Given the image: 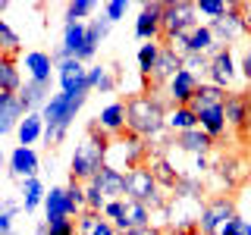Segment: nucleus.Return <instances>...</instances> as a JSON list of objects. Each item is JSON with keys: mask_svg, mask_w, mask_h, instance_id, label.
I'll list each match as a JSON object with an SVG mask.
<instances>
[{"mask_svg": "<svg viewBox=\"0 0 251 235\" xmlns=\"http://www.w3.org/2000/svg\"><path fill=\"white\" fill-rule=\"evenodd\" d=\"M44 223H50V219H78V213L73 207H69V201H66V188H50V191L44 194Z\"/></svg>", "mask_w": 251, "mask_h": 235, "instance_id": "20", "label": "nucleus"}, {"mask_svg": "<svg viewBox=\"0 0 251 235\" xmlns=\"http://www.w3.org/2000/svg\"><path fill=\"white\" fill-rule=\"evenodd\" d=\"M195 6H198V13H201V16H207L210 22L220 19V16L229 10V3H223V0H201V3H195Z\"/></svg>", "mask_w": 251, "mask_h": 235, "instance_id": "39", "label": "nucleus"}, {"mask_svg": "<svg viewBox=\"0 0 251 235\" xmlns=\"http://www.w3.org/2000/svg\"><path fill=\"white\" fill-rule=\"evenodd\" d=\"M88 88L91 91H100V94H110L116 88V78H113V69H107V66H91L88 69Z\"/></svg>", "mask_w": 251, "mask_h": 235, "instance_id": "32", "label": "nucleus"}, {"mask_svg": "<svg viewBox=\"0 0 251 235\" xmlns=\"http://www.w3.org/2000/svg\"><path fill=\"white\" fill-rule=\"evenodd\" d=\"M157 57H160V41H148V44L138 47L135 60H138V72H141V78H145V82H148V78H151V72H154Z\"/></svg>", "mask_w": 251, "mask_h": 235, "instance_id": "31", "label": "nucleus"}, {"mask_svg": "<svg viewBox=\"0 0 251 235\" xmlns=\"http://www.w3.org/2000/svg\"><path fill=\"white\" fill-rule=\"evenodd\" d=\"M107 198L100 194V188L94 182H85V210H104Z\"/></svg>", "mask_w": 251, "mask_h": 235, "instance_id": "40", "label": "nucleus"}, {"mask_svg": "<svg viewBox=\"0 0 251 235\" xmlns=\"http://www.w3.org/2000/svg\"><path fill=\"white\" fill-rule=\"evenodd\" d=\"M107 151H110V135L98 122H91L88 135L82 138V144L75 147L73 160H69V179H73V182H82V185L91 182V179L107 166Z\"/></svg>", "mask_w": 251, "mask_h": 235, "instance_id": "2", "label": "nucleus"}, {"mask_svg": "<svg viewBox=\"0 0 251 235\" xmlns=\"http://www.w3.org/2000/svg\"><path fill=\"white\" fill-rule=\"evenodd\" d=\"M223 113H226V125H245L251 119V97L242 91H226Z\"/></svg>", "mask_w": 251, "mask_h": 235, "instance_id": "17", "label": "nucleus"}, {"mask_svg": "<svg viewBox=\"0 0 251 235\" xmlns=\"http://www.w3.org/2000/svg\"><path fill=\"white\" fill-rule=\"evenodd\" d=\"M85 100H88V91L85 94H63L60 91V94H53V97L44 104L41 116H44V141H47V147L60 144V141L66 138L69 125H73L75 113L85 107Z\"/></svg>", "mask_w": 251, "mask_h": 235, "instance_id": "3", "label": "nucleus"}, {"mask_svg": "<svg viewBox=\"0 0 251 235\" xmlns=\"http://www.w3.org/2000/svg\"><path fill=\"white\" fill-rule=\"evenodd\" d=\"M163 31V3H145L135 19V38L138 41H160Z\"/></svg>", "mask_w": 251, "mask_h": 235, "instance_id": "10", "label": "nucleus"}, {"mask_svg": "<svg viewBox=\"0 0 251 235\" xmlns=\"http://www.w3.org/2000/svg\"><path fill=\"white\" fill-rule=\"evenodd\" d=\"M44 185H41V179H25L22 182V210L25 213H35L38 207L44 204Z\"/></svg>", "mask_w": 251, "mask_h": 235, "instance_id": "30", "label": "nucleus"}, {"mask_svg": "<svg viewBox=\"0 0 251 235\" xmlns=\"http://www.w3.org/2000/svg\"><path fill=\"white\" fill-rule=\"evenodd\" d=\"M25 69H28L31 82H50L57 63H53V57H50V53H44V50H28L25 53Z\"/></svg>", "mask_w": 251, "mask_h": 235, "instance_id": "22", "label": "nucleus"}, {"mask_svg": "<svg viewBox=\"0 0 251 235\" xmlns=\"http://www.w3.org/2000/svg\"><path fill=\"white\" fill-rule=\"evenodd\" d=\"M66 201H69V207H73L75 213H82V210H85V185L69 179V185H66Z\"/></svg>", "mask_w": 251, "mask_h": 235, "instance_id": "38", "label": "nucleus"}, {"mask_svg": "<svg viewBox=\"0 0 251 235\" xmlns=\"http://www.w3.org/2000/svg\"><path fill=\"white\" fill-rule=\"evenodd\" d=\"M53 94H50V82H28L22 85V91H19V100H22V107H25V113H35L38 107L44 110V104L50 100Z\"/></svg>", "mask_w": 251, "mask_h": 235, "instance_id": "21", "label": "nucleus"}, {"mask_svg": "<svg viewBox=\"0 0 251 235\" xmlns=\"http://www.w3.org/2000/svg\"><path fill=\"white\" fill-rule=\"evenodd\" d=\"M35 235H50V229H47V223H41V226H38V229H35Z\"/></svg>", "mask_w": 251, "mask_h": 235, "instance_id": "49", "label": "nucleus"}, {"mask_svg": "<svg viewBox=\"0 0 251 235\" xmlns=\"http://www.w3.org/2000/svg\"><path fill=\"white\" fill-rule=\"evenodd\" d=\"M94 122H98L110 138L123 135V132H126V104H123V100H113V104H107V107L98 113V119H94Z\"/></svg>", "mask_w": 251, "mask_h": 235, "instance_id": "19", "label": "nucleus"}, {"mask_svg": "<svg viewBox=\"0 0 251 235\" xmlns=\"http://www.w3.org/2000/svg\"><path fill=\"white\" fill-rule=\"evenodd\" d=\"M91 182L100 188V194H104L107 201H126V198H129V172L104 166L98 176L91 179Z\"/></svg>", "mask_w": 251, "mask_h": 235, "instance_id": "11", "label": "nucleus"}, {"mask_svg": "<svg viewBox=\"0 0 251 235\" xmlns=\"http://www.w3.org/2000/svg\"><path fill=\"white\" fill-rule=\"evenodd\" d=\"M198 22V6L192 0H176V3H163V31H160V41L170 44L173 38L188 35Z\"/></svg>", "mask_w": 251, "mask_h": 235, "instance_id": "5", "label": "nucleus"}, {"mask_svg": "<svg viewBox=\"0 0 251 235\" xmlns=\"http://www.w3.org/2000/svg\"><path fill=\"white\" fill-rule=\"evenodd\" d=\"M98 10V3L94 0H73V3L66 6V25H73V22H82L85 16H91Z\"/></svg>", "mask_w": 251, "mask_h": 235, "instance_id": "36", "label": "nucleus"}, {"mask_svg": "<svg viewBox=\"0 0 251 235\" xmlns=\"http://www.w3.org/2000/svg\"><path fill=\"white\" fill-rule=\"evenodd\" d=\"M235 57H232V47H220V50L210 57V85H217V88L226 91V85L235 78Z\"/></svg>", "mask_w": 251, "mask_h": 235, "instance_id": "13", "label": "nucleus"}, {"mask_svg": "<svg viewBox=\"0 0 251 235\" xmlns=\"http://www.w3.org/2000/svg\"><path fill=\"white\" fill-rule=\"evenodd\" d=\"M129 201H141L145 207H151V213L154 210H167V194H163V188L157 185V179H154V172L151 166H135L129 172Z\"/></svg>", "mask_w": 251, "mask_h": 235, "instance_id": "4", "label": "nucleus"}, {"mask_svg": "<svg viewBox=\"0 0 251 235\" xmlns=\"http://www.w3.org/2000/svg\"><path fill=\"white\" fill-rule=\"evenodd\" d=\"M57 78H60V91L63 94H85L88 88V69L78 60H63L57 63Z\"/></svg>", "mask_w": 251, "mask_h": 235, "instance_id": "8", "label": "nucleus"}, {"mask_svg": "<svg viewBox=\"0 0 251 235\" xmlns=\"http://www.w3.org/2000/svg\"><path fill=\"white\" fill-rule=\"evenodd\" d=\"M207 25L214 31L220 47H229L232 41H239L242 35H248V28H245V3H229V10L220 16V19L207 22Z\"/></svg>", "mask_w": 251, "mask_h": 235, "instance_id": "7", "label": "nucleus"}, {"mask_svg": "<svg viewBox=\"0 0 251 235\" xmlns=\"http://www.w3.org/2000/svg\"><path fill=\"white\" fill-rule=\"evenodd\" d=\"M126 235H163V229L151 223V226H138V229H129Z\"/></svg>", "mask_w": 251, "mask_h": 235, "instance_id": "47", "label": "nucleus"}, {"mask_svg": "<svg viewBox=\"0 0 251 235\" xmlns=\"http://www.w3.org/2000/svg\"><path fill=\"white\" fill-rule=\"evenodd\" d=\"M217 50H220V44H217L210 25H195L188 31V53H207V57H214Z\"/></svg>", "mask_w": 251, "mask_h": 235, "instance_id": "23", "label": "nucleus"}, {"mask_svg": "<svg viewBox=\"0 0 251 235\" xmlns=\"http://www.w3.org/2000/svg\"><path fill=\"white\" fill-rule=\"evenodd\" d=\"M41 135H44V116H41V113H25V119H22L19 129H16L19 144H22V147H31Z\"/></svg>", "mask_w": 251, "mask_h": 235, "instance_id": "25", "label": "nucleus"}, {"mask_svg": "<svg viewBox=\"0 0 251 235\" xmlns=\"http://www.w3.org/2000/svg\"><path fill=\"white\" fill-rule=\"evenodd\" d=\"M198 129H204L210 138H220V135H226V113H223V107H214V110H204V113L198 116Z\"/></svg>", "mask_w": 251, "mask_h": 235, "instance_id": "29", "label": "nucleus"}, {"mask_svg": "<svg viewBox=\"0 0 251 235\" xmlns=\"http://www.w3.org/2000/svg\"><path fill=\"white\" fill-rule=\"evenodd\" d=\"M173 147L192 154V157H207V151L214 147V138H210L204 129H192V132H179V135H173Z\"/></svg>", "mask_w": 251, "mask_h": 235, "instance_id": "15", "label": "nucleus"}, {"mask_svg": "<svg viewBox=\"0 0 251 235\" xmlns=\"http://www.w3.org/2000/svg\"><path fill=\"white\" fill-rule=\"evenodd\" d=\"M232 216H239L235 213V198H229V194H217V198L201 204L198 229H201V235H220V229H223Z\"/></svg>", "mask_w": 251, "mask_h": 235, "instance_id": "6", "label": "nucleus"}, {"mask_svg": "<svg viewBox=\"0 0 251 235\" xmlns=\"http://www.w3.org/2000/svg\"><path fill=\"white\" fill-rule=\"evenodd\" d=\"M167 129L173 132V135L198 129V113H195L192 107H173L170 113H167Z\"/></svg>", "mask_w": 251, "mask_h": 235, "instance_id": "28", "label": "nucleus"}, {"mask_svg": "<svg viewBox=\"0 0 251 235\" xmlns=\"http://www.w3.org/2000/svg\"><path fill=\"white\" fill-rule=\"evenodd\" d=\"M22 119H25V107H22L19 94H3L0 91V138L16 132Z\"/></svg>", "mask_w": 251, "mask_h": 235, "instance_id": "14", "label": "nucleus"}, {"mask_svg": "<svg viewBox=\"0 0 251 235\" xmlns=\"http://www.w3.org/2000/svg\"><path fill=\"white\" fill-rule=\"evenodd\" d=\"M198 88H201V78L192 75L188 69H179V72L170 78V85H167L170 104L173 107H188L195 100V94H198Z\"/></svg>", "mask_w": 251, "mask_h": 235, "instance_id": "12", "label": "nucleus"}, {"mask_svg": "<svg viewBox=\"0 0 251 235\" xmlns=\"http://www.w3.org/2000/svg\"><path fill=\"white\" fill-rule=\"evenodd\" d=\"M0 207H3L6 213H13V216H16V213H19V210H22V201H10V198H6L3 204H0Z\"/></svg>", "mask_w": 251, "mask_h": 235, "instance_id": "48", "label": "nucleus"}, {"mask_svg": "<svg viewBox=\"0 0 251 235\" xmlns=\"http://www.w3.org/2000/svg\"><path fill=\"white\" fill-rule=\"evenodd\" d=\"M47 229H50V235H78V229H75V219H50L47 223Z\"/></svg>", "mask_w": 251, "mask_h": 235, "instance_id": "44", "label": "nucleus"}, {"mask_svg": "<svg viewBox=\"0 0 251 235\" xmlns=\"http://www.w3.org/2000/svg\"><path fill=\"white\" fill-rule=\"evenodd\" d=\"M223 100H226V91L223 88H217V85H201L198 94H195V100L188 107L195 110V113H204V110H214V107H223Z\"/></svg>", "mask_w": 251, "mask_h": 235, "instance_id": "27", "label": "nucleus"}, {"mask_svg": "<svg viewBox=\"0 0 251 235\" xmlns=\"http://www.w3.org/2000/svg\"><path fill=\"white\" fill-rule=\"evenodd\" d=\"M38 154L31 151V147H13V154H10V176H16V179H38Z\"/></svg>", "mask_w": 251, "mask_h": 235, "instance_id": "16", "label": "nucleus"}, {"mask_svg": "<svg viewBox=\"0 0 251 235\" xmlns=\"http://www.w3.org/2000/svg\"><path fill=\"white\" fill-rule=\"evenodd\" d=\"M182 69H188L192 75H207L210 72V57L207 53H185L182 57Z\"/></svg>", "mask_w": 251, "mask_h": 235, "instance_id": "37", "label": "nucleus"}, {"mask_svg": "<svg viewBox=\"0 0 251 235\" xmlns=\"http://www.w3.org/2000/svg\"><path fill=\"white\" fill-rule=\"evenodd\" d=\"M0 91L3 94L22 91V75H19V66H16V57H3V53H0Z\"/></svg>", "mask_w": 251, "mask_h": 235, "instance_id": "24", "label": "nucleus"}, {"mask_svg": "<svg viewBox=\"0 0 251 235\" xmlns=\"http://www.w3.org/2000/svg\"><path fill=\"white\" fill-rule=\"evenodd\" d=\"M100 213H104L110 223L116 226V232H120V235L129 232V226H126V201H107Z\"/></svg>", "mask_w": 251, "mask_h": 235, "instance_id": "35", "label": "nucleus"}, {"mask_svg": "<svg viewBox=\"0 0 251 235\" xmlns=\"http://www.w3.org/2000/svg\"><path fill=\"white\" fill-rule=\"evenodd\" d=\"M148 166H151V172H154V179H157V185H160V188H167V191H173V188H176L179 172L173 169V163H170L163 154H154L151 160H148Z\"/></svg>", "mask_w": 251, "mask_h": 235, "instance_id": "26", "label": "nucleus"}, {"mask_svg": "<svg viewBox=\"0 0 251 235\" xmlns=\"http://www.w3.org/2000/svg\"><path fill=\"white\" fill-rule=\"evenodd\" d=\"M75 229H78V235H120L116 226L100 210H82L75 219Z\"/></svg>", "mask_w": 251, "mask_h": 235, "instance_id": "18", "label": "nucleus"}, {"mask_svg": "<svg viewBox=\"0 0 251 235\" xmlns=\"http://www.w3.org/2000/svg\"><path fill=\"white\" fill-rule=\"evenodd\" d=\"M239 69H242V75H245V82L251 85V44L245 47V53H242V66Z\"/></svg>", "mask_w": 251, "mask_h": 235, "instance_id": "46", "label": "nucleus"}, {"mask_svg": "<svg viewBox=\"0 0 251 235\" xmlns=\"http://www.w3.org/2000/svg\"><path fill=\"white\" fill-rule=\"evenodd\" d=\"M182 69V57H179L173 47H167V44H160V57H157V63H154V72H151V78L145 82V91H154V88H160L163 82L170 85V78Z\"/></svg>", "mask_w": 251, "mask_h": 235, "instance_id": "9", "label": "nucleus"}, {"mask_svg": "<svg viewBox=\"0 0 251 235\" xmlns=\"http://www.w3.org/2000/svg\"><path fill=\"white\" fill-rule=\"evenodd\" d=\"M126 10H129L126 0H110V3H104V19L113 25V22H120L123 16H126Z\"/></svg>", "mask_w": 251, "mask_h": 235, "instance_id": "42", "label": "nucleus"}, {"mask_svg": "<svg viewBox=\"0 0 251 235\" xmlns=\"http://www.w3.org/2000/svg\"><path fill=\"white\" fill-rule=\"evenodd\" d=\"M220 235H251V223H248V219H242V216H232L229 223L220 229Z\"/></svg>", "mask_w": 251, "mask_h": 235, "instance_id": "43", "label": "nucleus"}, {"mask_svg": "<svg viewBox=\"0 0 251 235\" xmlns=\"http://www.w3.org/2000/svg\"><path fill=\"white\" fill-rule=\"evenodd\" d=\"M126 226H129V229L151 226V207H145L141 201H129V198H126Z\"/></svg>", "mask_w": 251, "mask_h": 235, "instance_id": "33", "label": "nucleus"}, {"mask_svg": "<svg viewBox=\"0 0 251 235\" xmlns=\"http://www.w3.org/2000/svg\"><path fill=\"white\" fill-rule=\"evenodd\" d=\"M0 235H13V213L0 207Z\"/></svg>", "mask_w": 251, "mask_h": 235, "instance_id": "45", "label": "nucleus"}, {"mask_svg": "<svg viewBox=\"0 0 251 235\" xmlns=\"http://www.w3.org/2000/svg\"><path fill=\"white\" fill-rule=\"evenodd\" d=\"M107 31H110V22H107V19H91V22H88V44L98 47V44L107 38Z\"/></svg>", "mask_w": 251, "mask_h": 235, "instance_id": "41", "label": "nucleus"}, {"mask_svg": "<svg viewBox=\"0 0 251 235\" xmlns=\"http://www.w3.org/2000/svg\"><path fill=\"white\" fill-rule=\"evenodd\" d=\"M19 47H22L19 35L13 31V25L6 19H0V53H3V57H16V53H19Z\"/></svg>", "mask_w": 251, "mask_h": 235, "instance_id": "34", "label": "nucleus"}, {"mask_svg": "<svg viewBox=\"0 0 251 235\" xmlns=\"http://www.w3.org/2000/svg\"><path fill=\"white\" fill-rule=\"evenodd\" d=\"M167 100L154 91H135L126 97V132L151 141L167 129Z\"/></svg>", "mask_w": 251, "mask_h": 235, "instance_id": "1", "label": "nucleus"}]
</instances>
